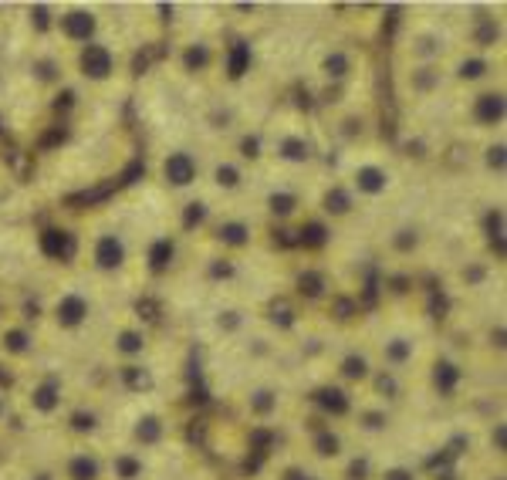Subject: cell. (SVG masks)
I'll return each mask as SVG.
<instances>
[{
	"label": "cell",
	"instance_id": "obj_25",
	"mask_svg": "<svg viewBox=\"0 0 507 480\" xmlns=\"http://www.w3.org/2000/svg\"><path fill=\"white\" fill-rule=\"evenodd\" d=\"M210 179H213V186L220 190V193H244V186H247V166L237 160V156H224V160L213 162V169H210Z\"/></svg>",
	"mask_w": 507,
	"mask_h": 480
},
{
	"label": "cell",
	"instance_id": "obj_6",
	"mask_svg": "<svg viewBox=\"0 0 507 480\" xmlns=\"http://www.w3.org/2000/svg\"><path fill=\"white\" fill-rule=\"evenodd\" d=\"M362 342L369 345L376 369L386 375H399V379H413L433 345L427 331L409 321H382L369 335H362Z\"/></svg>",
	"mask_w": 507,
	"mask_h": 480
},
{
	"label": "cell",
	"instance_id": "obj_32",
	"mask_svg": "<svg viewBox=\"0 0 507 480\" xmlns=\"http://www.w3.org/2000/svg\"><path fill=\"white\" fill-rule=\"evenodd\" d=\"M159 480H169V474H166V477H159Z\"/></svg>",
	"mask_w": 507,
	"mask_h": 480
},
{
	"label": "cell",
	"instance_id": "obj_4",
	"mask_svg": "<svg viewBox=\"0 0 507 480\" xmlns=\"http://www.w3.org/2000/svg\"><path fill=\"white\" fill-rule=\"evenodd\" d=\"M470 386H473V372H470L467 356L433 342L423 365L409 379V400H427L429 406H440V409H457L470 400Z\"/></svg>",
	"mask_w": 507,
	"mask_h": 480
},
{
	"label": "cell",
	"instance_id": "obj_7",
	"mask_svg": "<svg viewBox=\"0 0 507 480\" xmlns=\"http://www.w3.org/2000/svg\"><path fill=\"white\" fill-rule=\"evenodd\" d=\"M116 393L109 389H88L81 386L75 400L68 402L61 423L51 430V437L68 443H98L109 446L112 440V426H116Z\"/></svg>",
	"mask_w": 507,
	"mask_h": 480
},
{
	"label": "cell",
	"instance_id": "obj_9",
	"mask_svg": "<svg viewBox=\"0 0 507 480\" xmlns=\"http://www.w3.org/2000/svg\"><path fill=\"white\" fill-rule=\"evenodd\" d=\"M38 440L54 480H109V446L68 443L51 433H41Z\"/></svg>",
	"mask_w": 507,
	"mask_h": 480
},
{
	"label": "cell",
	"instance_id": "obj_3",
	"mask_svg": "<svg viewBox=\"0 0 507 480\" xmlns=\"http://www.w3.org/2000/svg\"><path fill=\"white\" fill-rule=\"evenodd\" d=\"M116 426H112V440L122 443L153 457H169L180 440V423L169 402H162L156 393H142V396H116Z\"/></svg>",
	"mask_w": 507,
	"mask_h": 480
},
{
	"label": "cell",
	"instance_id": "obj_20",
	"mask_svg": "<svg viewBox=\"0 0 507 480\" xmlns=\"http://www.w3.org/2000/svg\"><path fill=\"white\" fill-rule=\"evenodd\" d=\"M159 179H162V186H169V190H176V193L193 190L196 183L203 179L199 153L186 149V146H173V149H166L162 160H159Z\"/></svg>",
	"mask_w": 507,
	"mask_h": 480
},
{
	"label": "cell",
	"instance_id": "obj_16",
	"mask_svg": "<svg viewBox=\"0 0 507 480\" xmlns=\"http://www.w3.org/2000/svg\"><path fill=\"white\" fill-rule=\"evenodd\" d=\"M464 119L473 132H501L507 122V98L501 85H484V88H473L467 98V109H464Z\"/></svg>",
	"mask_w": 507,
	"mask_h": 480
},
{
	"label": "cell",
	"instance_id": "obj_13",
	"mask_svg": "<svg viewBox=\"0 0 507 480\" xmlns=\"http://www.w3.org/2000/svg\"><path fill=\"white\" fill-rule=\"evenodd\" d=\"M345 190L355 197V203L358 200H365V203L386 200L392 190H396V173H392L389 162L376 160V156H362V160L352 162Z\"/></svg>",
	"mask_w": 507,
	"mask_h": 480
},
{
	"label": "cell",
	"instance_id": "obj_19",
	"mask_svg": "<svg viewBox=\"0 0 507 480\" xmlns=\"http://www.w3.org/2000/svg\"><path fill=\"white\" fill-rule=\"evenodd\" d=\"M254 480H338L335 474L314 467L312 460H305L301 453H294L291 446H277L271 457L264 460V467L257 470Z\"/></svg>",
	"mask_w": 507,
	"mask_h": 480
},
{
	"label": "cell",
	"instance_id": "obj_5",
	"mask_svg": "<svg viewBox=\"0 0 507 480\" xmlns=\"http://www.w3.org/2000/svg\"><path fill=\"white\" fill-rule=\"evenodd\" d=\"M234 413L250 430H284L294 413V386L284 372L247 375L234 386Z\"/></svg>",
	"mask_w": 507,
	"mask_h": 480
},
{
	"label": "cell",
	"instance_id": "obj_14",
	"mask_svg": "<svg viewBox=\"0 0 507 480\" xmlns=\"http://www.w3.org/2000/svg\"><path fill=\"white\" fill-rule=\"evenodd\" d=\"M98 31H102V17H98V10H95V7L72 3V7L54 10L51 34L58 38L61 51H75V47H81V44L98 41Z\"/></svg>",
	"mask_w": 507,
	"mask_h": 480
},
{
	"label": "cell",
	"instance_id": "obj_23",
	"mask_svg": "<svg viewBox=\"0 0 507 480\" xmlns=\"http://www.w3.org/2000/svg\"><path fill=\"white\" fill-rule=\"evenodd\" d=\"M264 206H268V213H271L274 220H291V217H298L301 206H305L301 186H298L291 176L277 179L271 190H268V197H264Z\"/></svg>",
	"mask_w": 507,
	"mask_h": 480
},
{
	"label": "cell",
	"instance_id": "obj_2",
	"mask_svg": "<svg viewBox=\"0 0 507 480\" xmlns=\"http://www.w3.org/2000/svg\"><path fill=\"white\" fill-rule=\"evenodd\" d=\"M105 312L95 294V287L65 284L51 291V298L41 308V335L47 349H88L98 345V335L105 328Z\"/></svg>",
	"mask_w": 507,
	"mask_h": 480
},
{
	"label": "cell",
	"instance_id": "obj_10",
	"mask_svg": "<svg viewBox=\"0 0 507 480\" xmlns=\"http://www.w3.org/2000/svg\"><path fill=\"white\" fill-rule=\"evenodd\" d=\"M81 257L95 278H122L132 268V243L118 223H95L81 237Z\"/></svg>",
	"mask_w": 507,
	"mask_h": 480
},
{
	"label": "cell",
	"instance_id": "obj_29",
	"mask_svg": "<svg viewBox=\"0 0 507 480\" xmlns=\"http://www.w3.org/2000/svg\"><path fill=\"white\" fill-rule=\"evenodd\" d=\"M217 61V51H213V44L206 38H199V41H186L183 44V68L186 72H206L210 65Z\"/></svg>",
	"mask_w": 507,
	"mask_h": 480
},
{
	"label": "cell",
	"instance_id": "obj_26",
	"mask_svg": "<svg viewBox=\"0 0 507 480\" xmlns=\"http://www.w3.org/2000/svg\"><path fill=\"white\" fill-rule=\"evenodd\" d=\"M352 72H355V58H352L349 47H328L321 54V61H318V75L325 81H332V85L349 81Z\"/></svg>",
	"mask_w": 507,
	"mask_h": 480
},
{
	"label": "cell",
	"instance_id": "obj_11",
	"mask_svg": "<svg viewBox=\"0 0 507 480\" xmlns=\"http://www.w3.org/2000/svg\"><path fill=\"white\" fill-rule=\"evenodd\" d=\"M44 352H47V342L34 321L21 315H7L0 321V362L14 375H24L28 369L44 362Z\"/></svg>",
	"mask_w": 507,
	"mask_h": 480
},
{
	"label": "cell",
	"instance_id": "obj_27",
	"mask_svg": "<svg viewBox=\"0 0 507 480\" xmlns=\"http://www.w3.org/2000/svg\"><path fill=\"white\" fill-rule=\"evenodd\" d=\"M318 206H321V217H325V220H345V217H352V213L358 210V203H355V197L345 190V183L328 186V190L321 193Z\"/></svg>",
	"mask_w": 507,
	"mask_h": 480
},
{
	"label": "cell",
	"instance_id": "obj_12",
	"mask_svg": "<svg viewBox=\"0 0 507 480\" xmlns=\"http://www.w3.org/2000/svg\"><path fill=\"white\" fill-rule=\"evenodd\" d=\"M264 156H271L284 173H298L314 160V139L301 122H281L264 135Z\"/></svg>",
	"mask_w": 507,
	"mask_h": 480
},
{
	"label": "cell",
	"instance_id": "obj_1",
	"mask_svg": "<svg viewBox=\"0 0 507 480\" xmlns=\"http://www.w3.org/2000/svg\"><path fill=\"white\" fill-rule=\"evenodd\" d=\"M81 389V382L65 369V365H51L44 359L34 369H28L24 375H17V382L10 386L14 396V416L21 426H28L34 437L51 433L68 402L75 400V393Z\"/></svg>",
	"mask_w": 507,
	"mask_h": 480
},
{
	"label": "cell",
	"instance_id": "obj_30",
	"mask_svg": "<svg viewBox=\"0 0 507 480\" xmlns=\"http://www.w3.org/2000/svg\"><path fill=\"white\" fill-rule=\"evenodd\" d=\"M17 416H14V396H10V386L0 382V440L14 430Z\"/></svg>",
	"mask_w": 507,
	"mask_h": 480
},
{
	"label": "cell",
	"instance_id": "obj_22",
	"mask_svg": "<svg viewBox=\"0 0 507 480\" xmlns=\"http://www.w3.org/2000/svg\"><path fill=\"white\" fill-rule=\"evenodd\" d=\"M446 75L453 81H460V85H470V88L494 85V58L490 54H477V51H460Z\"/></svg>",
	"mask_w": 507,
	"mask_h": 480
},
{
	"label": "cell",
	"instance_id": "obj_28",
	"mask_svg": "<svg viewBox=\"0 0 507 480\" xmlns=\"http://www.w3.org/2000/svg\"><path fill=\"white\" fill-rule=\"evenodd\" d=\"M294 291H298V298H305V301H325V298H332V281H328V271L325 268H305L298 281H294Z\"/></svg>",
	"mask_w": 507,
	"mask_h": 480
},
{
	"label": "cell",
	"instance_id": "obj_15",
	"mask_svg": "<svg viewBox=\"0 0 507 480\" xmlns=\"http://www.w3.org/2000/svg\"><path fill=\"white\" fill-rule=\"evenodd\" d=\"M362 480H429V467L406 446H389L369 453Z\"/></svg>",
	"mask_w": 507,
	"mask_h": 480
},
{
	"label": "cell",
	"instance_id": "obj_31",
	"mask_svg": "<svg viewBox=\"0 0 507 480\" xmlns=\"http://www.w3.org/2000/svg\"><path fill=\"white\" fill-rule=\"evenodd\" d=\"M484 153H487V169H490V173H497V176H504V162H507L504 160V139L497 135V142H490Z\"/></svg>",
	"mask_w": 507,
	"mask_h": 480
},
{
	"label": "cell",
	"instance_id": "obj_33",
	"mask_svg": "<svg viewBox=\"0 0 507 480\" xmlns=\"http://www.w3.org/2000/svg\"><path fill=\"white\" fill-rule=\"evenodd\" d=\"M0 85H3V75H0Z\"/></svg>",
	"mask_w": 507,
	"mask_h": 480
},
{
	"label": "cell",
	"instance_id": "obj_24",
	"mask_svg": "<svg viewBox=\"0 0 507 480\" xmlns=\"http://www.w3.org/2000/svg\"><path fill=\"white\" fill-rule=\"evenodd\" d=\"M41 250L51 257V261H75L81 257V234L68 230V227H51L41 234Z\"/></svg>",
	"mask_w": 507,
	"mask_h": 480
},
{
	"label": "cell",
	"instance_id": "obj_8",
	"mask_svg": "<svg viewBox=\"0 0 507 480\" xmlns=\"http://www.w3.org/2000/svg\"><path fill=\"white\" fill-rule=\"evenodd\" d=\"M102 359L112 365V372H125V369H142L156 356V338L153 328L136 315H116L105 321L98 345Z\"/></svg>",
	"mask_w": 507,
	"mask_h": 480
},
{
	"label": "cell",
	"instance_id": "obj_17",
	"mask_svg": "<svg viewBox=\"0 0 507 480\" xmlns=\"http://www.w3.org/2000/svg\"><path fill=\"white\" fill-rule=\"evenodd\" d=\"M68 54H72V65H75L78 78L88 81V85H109V81H116L118 68H122L118 51L102 38L91 41V44H81Z\"/></svg>",
	"mask_w": 507,
	"mask_h": 480
},
{
	"label": "cell",
	"instance_id": "obj_18",
	"mask_svg": "<svg viewBox=\"0 0 507 480\" xmlns=\"http://www.w3.org/2000/svg\"><path fill=\"white\" fill-rule=\"evenodd\" d=\"M206 234L213 240V247L220 250V257H237L244 254L247 247H254L257 240V223L247 217V213H224V217H213Z\"/></svg>",
	"mask_w": 507,
	"mask_h": 480
},
{
	"label": "cell",
	"instance_id": "obj_21",
	"mask_svg": "<svg viewBox=\"0 0 507 480\" xmlns=\"http://www.w3.org/2000/svg\"><path fill=\"white\" fill-rule=\"evenodd\" d=\"M176 257H180V240H176V230H156L142 240L139 247V261L142 268L153 274V278H162L176 268Z\"/></svg>",
	"mask_w": 507,
	"mask_h": 480
}]
</instances>
